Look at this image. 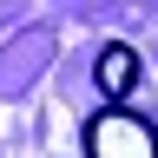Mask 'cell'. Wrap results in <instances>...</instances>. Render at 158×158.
Returning <instances> with one entry per match:
<instances>
[{"label": "cell", "mask_w": 158, "mask_h": 158, "mask_svg": "<svg viewBox=\"0 0 158 158\" xmlns=\"http://www.w3.org/2000/svg\"><path fill=\"white\" fill-rule=\"evenodd\" d=\"M86 158H158V125L132 106H99L86 118Z\"/></svg>", "instance_id": "obj_1"}, {"label": "cell", "mask_w": 158, "mask_h": 158, "mask_svg": "<svg viewBox=\"0 0 158 158\" xmlns=\"http://www.w3.org/2000/svg\"><path fill=\"white\" fill-rule=\"evenodd\" d=\"M92 79H99V92H106V106H125V92L138 86V53L125 46V40L99 46V66H92Z\"/></svg>", "instance_id": "obj_2"}, {"label": "cell", "mask_w": 158, "mask_h": 158, "mask_svg": "<svg viewBox=\"0 0 158 158\" xmlns=\"http://www.w3.org/2000/svg\"><path fill=\"white\" fill-rule=\"evenodd\" d=\"M7 53H13V66H0V92H20V73H27V66L40 73L53 59V33H20Z\"/></svg>", "instance_id": "obj_3"}]
</instances>
